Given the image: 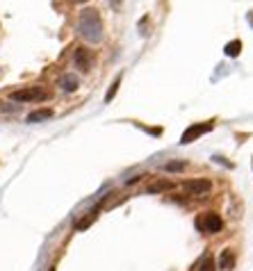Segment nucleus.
Returning a JSON list of instances; mask_svg holds the SVG:
<instances>
[{"label":"nucleus","instance_id":"5","mask_svg":"<svg viewBox=\"0 0 253 271\" xmlns=\"http://www.w3.org/2000/svg\"><path fill=\"white\" fill-rule=\"evenodd\" d=\"M210 189H212V183H210L208 178H194V180L185 183V192L189 196H205Z\"/></svg>","mask_w":253,"mask_h":271},{"label":"nucleus","instance_id":"15","mask_svg":"<svg viewBox=\"0 0 253 271\" xmlns=\"http://www.w3.org/2000/svg\"><path fill=\"white\" fill-rule=\"evenodd\" d=\"M107 3H109V7H112L114 12H119L121 5H123V0H107Z\"/></svg>","mask_w":253,"mask_h":271},{"label":"nucleus","instance_id":"13","mask_svg":"<svg viewBox=\"0 0 253 271\" xmlns=\"http://www.w3.org/2000/svg\"><path fill=\"white\" fill-rule=\"evenodd\" d=\"M217 269V262H214V257L212 255H205L203 260H201V264H199V271H214Z\"/></svg>","mask_w":253,"mask_h":271},{"label":"nucleus","instance_id":"6","mask_svg":"<svg viewBox=\"0 0 253 271\" xmlns=\"http://www.w3.org/2000/svg\"><path fill=\"white\" fill-rule=\"evenodd\" d=\"M75 66H78L80 71H89L91 66H94V55H91V50H87V48L75 50Z\"/></svg>","mask_w":253,"mask_h":271},{"label":"nucleus","instance_id":"14","mask_svg":"<svg viewBox=\"0 0 253 271\" xmlns=\"http://www.w3.org/2000/svg\"><path fill=\"white\" fill-rule=\"evenodd\" d=\"M185 167H187V164H185V162H169L164 169H167V171H183Z\"/></svg>","mask_w":253,"mask_h":271},{"label":"nucleus","instance_id":"11","mask_svg":"<svg viewBox=\"0 0 253 271\" xmlns=\"http://www.w3.org/2000/svg\"><path fill=\"white\" fill-rule=\"evenodd\" d=\"M239 50H242V41H239V39H235L233 44H228V46H226V48H223V53L228 55V57H237V55H239Z\"/></svg>","mask_w":253,"mask_h":271},{"label":"nucleus","instance_id":"1","mask_svg":"<svg viewBox=\"0 0 253 271\" xmlns=\"http://www.w3.org/2000/svg\"><path fill=\"white\" fill-rule=\"evenodd\" d=\"M78 32L89 41V44H100L103 41V21L96 10H84L78 19Z\"/></svg>","mask_w":253,"mask_h":271},{"label":"nucleus","instance_id":"16","mask_svg":"<svg viewBox=\"0 0 253 271\" xmlns=\"http://www.w3.org/2000/svg\"><path fill=\"white\" fill-rule=\"evenodd\" d=\"M78 3H87V0H78Z\"/></svg>","mask_w":253,"mask_h":271},{"label":"nucleus","instance_id":"17","mask_svg":"<svg viewBox=\"0 0 253 271\" xmlns=\"http://www.w3.org/2000/svg\"><path fill=\"white\" fill-rule=\"evenodd\" d=\"M48 271H55V269H48Z\"/></svg>","mask_w":253,"mask_h":271},{"label":"nucleus","instance_id":"3","mask_svg":"<svg viewBox=\"0 0 253 271\" xmlns=\"http://www.w3.org/2000/svg\"><path fill=\"white\" fill-rule=\"evenodd\" d=\"M196 228L201 232H221L223 230V219L214 212H205L203 217L196 219Z\"/></svg>","mask_w":253,"mask_h":271},{"label":"nucleus","instance_id":"4","mask_svg":"<svg viewBox=\"0 0 253 271\" xmlns=\"http://www.w3.org/2000/svg\"><path fill=\"white\" fill-rule=\"evenodd\" d=\"M212 128H214V121H205V123H194V125H189V128L183 132V137H180V144H192V142H196V139L203 137V134L210 132Z\"/></svg>","mask_w":253,"mask_h":271},{"label":"nucleus","instance_id":"10","mask_svg":"<svg viewBox=\"0 0 253 271\" xmlns=\"http://www.w3.org/2000/svg\"><path fill=\"white\" fill-rule=\"evenodd\" d=\"M167 189H174V183H171V180H158V183L149 185L151 194H160V192H167Z\"/></svg>","mask_w":253,"mask_h":271},{"label":"nucleus","instance_id":"12","mask_svg":"<svg viewBox=\"0 0 253 271\" xmlns=\"http://www.w3.org/2000/svg\"><path fill=\"white\" fill-rule=\"evenodd\" d=\"M119 87H121V75H116L114 82H112V87H109V91H107V96H105V103H112V100H114V96H116V91H119Z\"/></svg>","mask_w":253,"mask_h":271},{"label":"nucleus","instance_id":"7","mask_svg":"<svg viewBox=\"0 0 253 271\" xmlns=\"http://www.w3.org/2000/svg\"><path fill=\"white\" fill-rule=\"evenodd\" d=\"M50 116H53V109H48V107L35 109V112L28 114V123H39V121H48Z\"/></svg>","mask_w":253,"mask_h":271},{"label":"nucleus","instance_id":"2","mask_svg":"<svg viewBox=\"0 0 253 271\" xmlns=\"http://www.w3.org/2000/svg\"><path fill=\"white\" fill-rule=\"evenodd\" d=\"M48 96L50 94L46 87H25L12 91L10 98L16 100V103H44V100H48Z\"/></svg>","mask_w":253,"mask_h":271},{"label":"nucleus","instance_id":"8","mask_svg":"<svg viewBox=\"0 0 253 271\" xmlns=\"http://www.w3.org/2000/svg\"><path fill=\"white\" fill-rule=\"evenodd\" d=\"M233 264H235V255H233V251H230V248H226V251H221V257H219V269L228 271Z\"/></svg>","mask_w":253,"mask_h":271},{"label":"nucleus","instance_id":"9","mask_svg":"<svg viewBox=\"0 0 253 271\" xmlns=\"http://www.w3.org/2000/svg\"><path fill=\"white\" fill-rule=\"evenodd\" d=\"M78 87H80V80L75 78L73 73H69V75L62 78V89H64V91H75Z\"/></svg>","mask_w":253,"mask_h":271}]
</instances>
